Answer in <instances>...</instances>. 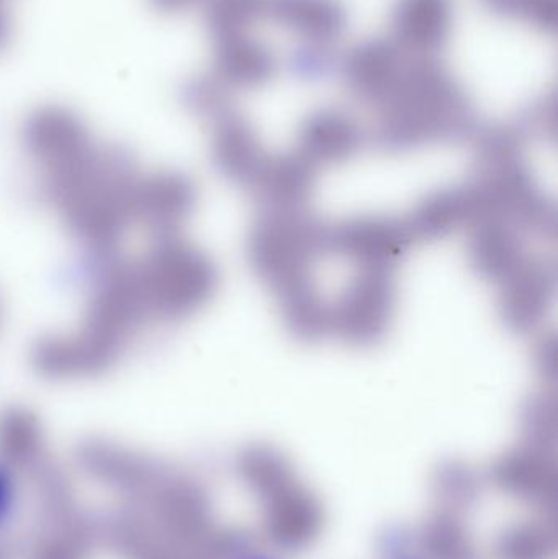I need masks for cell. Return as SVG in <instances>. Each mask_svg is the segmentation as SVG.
<instances>
[{
  "label": "cell",
  "instance_id": "cell-1",
  "mask_svg": "<svg viewBox=\"0 0 558 559\" xmlns=\"http://www.w3.org/2000/svg\"><path fill=\"white\" fill-rule=\"evenodd\" d=\"M136 272L147 316L183 314L209 289V269L202 258L173 239L157 245Z\"/></svg>",
  "mask_w": 558,
  "mask_h": 559
},
{
  "label": "cell",
  "instance_id": "cell-2",
  "mask_svg": "<svg viewBox=\"0 0 558 559\" xmlns=\"http://www.w3.org/2000/svg\"><path fill=\"white\" fill-rule=\"evenodd\" d=\"M120 350L81 329L72 334L48 335L32 352L33 367L52 380L92 377L107 370Z\"/></svg>",
  "mask_w": 558,
  "mask_h": 559
},
{
  "label": "cell",
  "instance_id": "cell-3",
  "mask_svg": "<svg viewBox=\"0 0 558 559\" xmlns=\"http://www.w3.org/2000/svg\"><path fill=\"white\" fill-rule=\"evenodd\" d=\"M23 144L45 170L75 159L92 146L84 121L59 105L33 111L23 127Z\"/></svg>",
  "mask_w": 558,
  "mask_h": 559
},
{
  "label": "cell",
  "instance_id": "cell-4",
  "mask_svg": "<svg viewBox=\"0 0 558 559\" xmlns=\"http://www.w3.org/2000/svg\"><path fill=\"white\" fill-rule=\"evenodd\" d=\"M190 205V189L180 177L151 176L138 179L131 203V219L151 231H169Z\"/></svg>",
  "mask_w": 558,
  "mask_h": 559
},
{
  "label": "cell",
  "instance_id": "cell-5",
  "mask_svg": "<svg viewBox=\"0 0 558 559\" xmlns=\"http://www.w3.org/2000/svg\"><path fill=\"white\" fill-rule=\"evenodd\" d=\"M396 36L406 48L429 51L449 29L448 0H402L395 19Z\"/></svg>",
  "mask_w": 558,
  "mask_h": 559
},
{
  "label": "cell",
  "instance_id": "cell-6",
  "mask_svg": "<svg viewBox=\"0 0 558 559\" xmlns=\"http://www.w3.org/2000/svg\"><path fill=\"white\" fill-rule=\"evenodd\" d=\"M271 71V56L242 38V35L218 39L213 75L223 84H251L261 81Z\"/></svg>",
  "mask_w": 558,
  "mask_h": 559
},
{
  "label": "cell",
  "instance_id": "cell-7",
  "mask_svg": "<svg viewBox=\"0 0 558 559\" xmlns=\"http://www.w3.org/2000/svg\"><path fill=\"white\" fill-rule=\"evenodd\" d=\"M268 10L313 38H331L343 26V15L333 0H268Z\"/></svg>",
  "mask_w": 558,
  "mask_h": 559
},
{
  "label": "cell",
  "instance_id": "cell-8",
  "mask_svg": "<svg viewBox=\"0 0 558 559\" xmlns=\"http://www.w3.org/2000/svg\"><path fill=\"white\" fill-rule=\"evenodd\" d=\"M206 23L218 39L246 32L252 20L268 10V0H203Z\"/></svg>",
  "mask_w": 558,
  "mask_h": 559
},
{
  "label": "cell",
  "instance_id": "cell-9",
  "mask_svg": "<svg viewBox=\"0 0 558 559\" xmlns=\"http://www.w3.org/2000/svg\"><path fill=\"white\" fill-rule=\"evenodd\" d=\"M19 501L20 489L15 475L5 462H0V531L15 518Z\"/></svg>",
  "mask_w": 558,
  "mask_h": 559
},
{
  "label": "cell",
  "instance_id": "cell-10",
  "mask_svg": "<svg viewBox=\"0 0 558 559\" xmlns=\"http://www.w3.org/2000/svg\"><path fill=\"white\" fill-rule=\"evenodd\" d=\"M200 2H203V0H150L154 9L164 13L186 12V10L192 9L193 5Z\"/></svg>",
  "mask_w": 558,
  "mask_h": 559
},
{
  "label": "cell",
  "instance_id": "cell-11",
  "mask_svg": "<svg viewBox=\"0 0 558 559\" xmlns=\"http://www.w3.org/2000/svg\"><path fill=\"white\" fill-rule=\"evenodd\" d=\"M0 316H2V309H0Z\"/></svg>",
  "mask_w": 558,
  "mask_h": 559
}]
</instances>
